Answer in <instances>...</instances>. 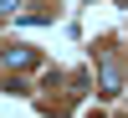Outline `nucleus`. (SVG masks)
<instances>
[{"label": "nucleus", "instance_id": "obj_1", "mask_svg": "<svg viewBox=\"0 0 128 118\" xmlns=\"http://www.w3.org/2000/svg\"><path fill=\"white\" fill-rule=\"evenodd\" d=\"M98 67H102V92H108V98H113V92H123V72H118V57H113L108 46L98 51Z\"/></svg>", "mask_w": 128, "mask_h": 118}, {"label": "nucleus", "instance_id": "obj_2", "mask_svg": "<svg viewBox=\"0 0 128 118\" xmlns=\"http://www.w3.org/2000/svg\"><path fill=\"white\" fill-rule=\"evenodd\" d=\"M5 67H36V46H10L5 51Z\"/></svg>", "mask_w": 128, "mask_h": 118}, {"label": "nucleus", "instance_id": "obj_3", "mask_svg": "<svg viewBox=\"0 0 128 118\" xmlns=\"http://www.w3.org/2000/svg\"><path fill=\"white\" fill-rule=\"evenodd\" d=\"M16 5L20 0H0V16H16Z\"/></svg>", "mask_w": 128, "mask_h": 118}, {"label": "nucleus", "instance_id": "obj_4", "mask_svg": "<svg viewBox=\"0 0 128 118\" xmlns=\"http://www.w3.org/2000/svg\"><path fill=\"white\" fill-rule=\"evenodd\" d=\"M92 118H102V113H92Z\"/></svg>", "mask_w": 128, "mask_h": 118}]
</instances>
